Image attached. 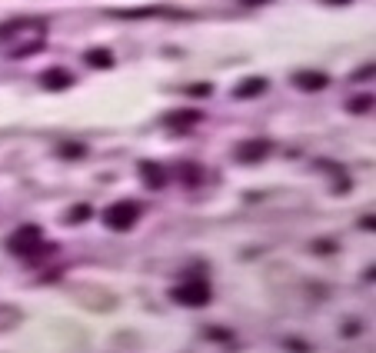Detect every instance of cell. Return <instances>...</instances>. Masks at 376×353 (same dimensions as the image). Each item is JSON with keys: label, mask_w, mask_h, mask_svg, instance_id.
Instances as JSON below:
<instances>
[{"label": "cell", "mask_w": 376, "mask_h": 353, "mask_svg": "<svg viewBox=\"0 0 376 353\" xmlns=\"http://www.w3.org/2000/svg\"><path fill=\"white\" fill-rule=\"evenodd\" d=\"M210 84H193V87L187 90V94H193V97H210Z\"/></svg>", "instance_id": "cell-13"}, {"label": "cell", "mask_w": 376, "mask_h": 353, "mask_svg": "<svg viewBox=\"0 0 376 353\" xmlns=\"http://www.w3.org/2000/svg\"><path fill=\"white\" fill-rule=\"evenodd\" d=\"M140 176H144V184H150L154 190H160L166 184V174L160 164H140Z\"/></svg>", "instance_id": "cell-7"}, {"label": "cell", "mask_w": 376, "mask_h": 353, "mask_svg": "<svg viewBox=\"0 0 376 353\" xmlns=\"http://www.w3.org/2000/svg\"><path fill=\"white\" fill-rule=\"evenodd\" d=\"M203 113L197 111H183V113H170V123H180V127H190V123H197Z\"/></svg>", "instance_id": "cell-10"}, {"label": "cell", "mask_w": 376, "mask_h": 353, "mask_svg": "<svg viewBox=\"0 0 376 353\" xmlns=\"http://www.w3.org/2000/svg\"><path fill=\"white\" fill-rule=\"evenodd\" d=\"M263 90H266V80L263 77H246V80H240V87H237V97H240V100L260 97Z\"/></svg>", "instance_id": "cell-8"}, {"label": "cell", "mask_w": 376, "mask_h": 353, "mask_svg": "<svg viewBox=\"0 0 376 353\" xmlns=\"http://www.w3.org/2000/svg\"><path fill=\"white\" fill-rule=\"evenodd\" d=\"M293 84H297L300 90H323L330 84V77H326V74H317V70H300V74H293Z\"/></svg>", "instance_id": "cell-6"}, {"label": "cell", "mask_w": 376, "mask_h": 353, "mask_svg": "<svg viewBox=\"0 0 376 353\" xmlns=\"http://www.w3.org/2000/svg\"><path fill=\"white\" fill-rule=\"evenodd\" d=\"M170 297L177 303H183V307H203V303H210V284L200 280V276H190L180 287L170 290Z\"/></svg>", "instance_id": "cell-2"}, {"label": "cell", "mask_w": 376, "mask_h": 353, "mask_svg": "<svg viewBox=\"0 0 376 353\" xmlns=\"http://www.w3.org/2000/svg\"><path fill=\"white\" fill-rule=\"evenodd\" d=\"M313 247H317V254H330V250H333V243H330V240H317Z\"/></svg>", "instance_id": "cell-15"}, {"label": "cell", "mask_w": 376, "mask_h": 353, "mask_svg": "<svg viewBox=\"0 0 376 353\" xmlns=\"http://www.w3.org/2000/svg\"><path fill=\"white\" fill-rule=\"evenodd\" d=\"M7 250H11V254H21V257L40 254V250H44V230H40L37 223H23L21 230L7 240ZM47 250H50V247H47ZM47 250H44V254H47Z\"/></svg>", "instance_id": "cell-1"}, {"label": "cell", "mask_w": 376, "mask_h": 353, "mask_svg": "<svg viewBox=\"0 0 376 353\" xmlns=\"http://www.w3.org/2000/svg\"><path fill=\"white\" fill-rule=\"evenodd\" d=\"M270 154V144L266 140H246V144L237 147V160L240 164H256V160H263Z\"/></svg>", "instance_id": "cell-4"}, {"label": "cell", "mask_w": 376, "mask_h": 353, "mask_svg": "<svg viewBox=\"0 0 376 353\" xmlns=\"http://www.w3.org/2000/svg\"><path fill=\"white\" fill-rule=\"evenodd\" d=\"M180 170H183V174H180V176H183V180H187V184H197L200 176H203V174H200V167H193V164L180 167Z\"/></svg>", "instance_id": "cell-11"}, {"label": "cell", "mask_w": 376, "mask_h": 353, "mask_svg": "<svg viewBox=\"0 0 376 353\" xmlns=\"http://www.w3.org/2000/svg\"><path fill=\"white\" fill-rule=\"evenodd\" d=\"M40 84H44V90H70L74 77H70L67 70H60V67H50V70H44Z\"/></svg>", "instance_id": "cell-5"}, {"label": "cell", "mask_w": 376, "mask_h": 353, "mask_svg": "<svg viewBox=\"0 0 376 353\" xmlns=\"http://www.w3.org/2000/svg\"><path fill=\"white\" fill-rule=\"evenodd\" d=\"M87 217H90V207H77L70 213V220H87Z\"/></svg>", "instance_id": "cell-14"}, {"label": "cell", "mask_w": 376, "mask_h": 353, "mask_svg": "<svg viewBox=\"0 0 376 353\" xmlns=\"http://www.w3.org/2000/svg\"><path fill=\"white\" fill-rule=\"evenodd\" d=\"M60 154H64V157H80V154H84V147H64Z\"/></svg>", "instance_id": "cell-16"}, {"label": "cell", "mask_w": 376, "mask_h": 353, "mask_svg": "<svg viewBox=\"0 0 376 353\" xmlns=\"http://www.w3.org/2000/svg\"><path fill=\"white\" fill-rule=\"evenodd\" d=\"M84 60H87L90 67H100V70H110V67H113V54H110V50H103V47H100V50H87Z\"/></svg>", "instance_id": "cell-9"}, {"label": "cell", "mask_w": 376, "mask_h": 353, "mask_svg": "<svg viewBox=\"0 0 376 353\" xmlns=\"http://www.w3.org/2000/svg\"><path fill=\"white\" fill-rule=\"evenodd\" d=\"M370 103H373L370 97H356V100H350V111H353V113H363V111H370Z\"/></svg>", "instance_id": "cell-12"}, {"label": "cell", "mask_w": 376, "mask_h": 353, "mask_svg": "<svg viewBox=\"0 0 376 353\" xmlns=\"http://www.w3.org/2000/svg\"><path fill=\"white\" fill-rule=\"evenodd\" d=\"M244 4H266V0H244Z\"/></svg>", "instance_id": "cell-18"}, {"label": "cell", "mask_w": 376, "mask_h": 353, "mask_svg": "<svg viewBox=\"0 0 376 353\" xmlns=\"http://www.w3.org/2000/svg\"><path fill=\"white\" fill-rule=\"evenodd\" d=\"M323 4H340V7H346V4H353V0H323Z\"/></svg>", "instance_id": "cell-17"}, {"label": "cell", "mask_w": 376, "mask_h": 353, "mask_svg": "<svg viewBox=\"0 0 376 353\" xmlns=\"http://www.w3.org/2000/svg\"><path fill=\"white\" fill-rule=\"evenodd\" d=\"M137 217H140V207L133 200H120V203H110V207L103 210V223L110 230H130L133 223H137Z\"/></svg>", "instance_id": "cell-3"}]
</instances>
